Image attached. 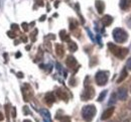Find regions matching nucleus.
<instances>
[{
  "label": "nucleus",
  "mask_w": 131,
  "mask_h": 122,
  "mask_svg": "<svg viewBox=\"0 0 131 122\" xmlns=\"http://www.w3.org/2000/svg\"><path fill=\"white\" fill-rule=\"evenodd\" d=\"M131 6V0H121L120 2V7L122 9H128Z\"/></svg>",
  "instance_id": "obj_12"
},
{
  "label": "nucleus",
  "mask_w": 131,
  "mask_h": 122,
  "mask_svg": "<svg viewBox=\"0 0 131 122\" xmlns=\"http://www.w3.org/2000/svg\"><path fill=\"white\" fill-rule=\"evenodd\" d=\"M117 96H118V98H119L120 100H122V101L126 100V99H127V96H128L127 90H126L125 88H120V89L118 90V92H117Z\"/></svg>",
  "instance_id": "obj_7"
},
{
  "label": "nucleus",
  "mask_w": 131,
  "mask_h": 122,
  "mask_svg": "<svg viewBox=\"0 0 131 122\" xmlns=\"http://www.w3.org/2000/svg\"><path fill=\"white\" fill-rule=\"evenodd\" d=\"M95 6H96V8H97V10H98L99 13H102V12L104 11L105 4H104V2H103V1H101V0H97V1H96V3H95Z\"/></svg>",
  "instance_id": "obj_11"
},
{
  "label": "nucleus",
  "mask_w": 131,
  "mask_h": 122,
  "mask_svg": "<svg viewBox=\"0 0 131 122\" xmlns=\"http://www.w3.org/2000/svg\"><path fill=\"white\" fill-rule=\"evenodd\" d=\"M115 102H116V94H112L111 95V98H110V101H109V105H112L114 104Z\"/></svg>",
  "instance_id": "obj_20"
},
{
  "label": "nucleus",
  "mask_w": 131,
  "mask_h": 122,
  "mask_svg": "<svg viewBox=\"0 0 131 122\" xmlns=\"http://www.w3.org/2000/svg\"><path fill=\"white\" fill-rule=\"evenodd\" d=\"M45 100H46V102H47L49 105H51L54 101H56V97H54V95H53L52 93L49 92V93H48V94L46 95Z\"/></svg>",
  "instance_id": "obj_9"
},
{
  "label": "nucleus",
  "mask_w": 131,
  "mask_h": 122,
  "mask_svg": "<svg viewBox=\"0 0 131 122\" xmlns=\"http://www.w3.org/2000/svg\"><path fill=\"white\" fill-rule=\"evenodd\" d=\"M113 21V18L111 17L110 15H105L104 17L102 18V23L104 26H109Z\"/></svg>",
  "instance_id": "obj_10"
},
{
  "label": "nucleus",
  "mask_w": 131,
  "mask_h": 122,
  "mask_svg": "<svg viewBox=\"0 0 131 122\" xmlns=\"http://www.w3.org/2000/svg\"><path fill=\"white\" fill-rule=\"evenodd\" d=\"M8 35H9L10 37H15V35H14L13 32H11V31H9V32H8Z\"/></svg>",
  "instance_id": "obj_23"
},
{
  "label": "nucleus",
  "mask_w": 131,
  "mask_h": 122,
  "mask_svg": "<svg viewBox=\"0 0 131 122\" xmlns=\"http://www.w3.org/2000/svg\"><path fill=\"white\" fill-rule=\"evenodd\" d=\"M3 119H4V116H3V114L0 112V121H1V120H3Z\"/></svg>",
  "instance_id": "obj_25"
},
{
  "label": "nucleus",
  "mask_w": 131,
  "mask_h": 122,
  "mask_svg": "<svg viewBox=\"0 0 131 122\" xmlns=\"http://www.w3.org/2000/svg\"><path fill=\"white\" fill-rule=\"evenodd\" d=\"M57 95H58L61 99H63V100H67V99H68V96H67L66 92L63 91V90H58V91H57Z\"/></svg>",
  "instance_id": "obj_16"
},
{
  "label": "nucleus",
  "mask_w": 131,
  "mask_h": 122,
  "mask_svg": "<svg viewBox=\"0 0 131 122\" xmlns=\"http://www.w3.org/2000/svg\"><path fill=\"white\" fill-rule=\"evenodd\" d=\"M69 50L71 52H76L78 50V46L76 45L75 41H71V40L69 41Z\"/></svg>",
  "instance_id": "obj_14"
},
{
  "label": "nucleus",
  "mask_w": 131,
  "mask_h": 122,
  "mask_svg": "<svg viewBox=\"0 0 131 122\" xmlns=\"http://www.w3.org/2000/svg\"><path fill=\"white\" fill-rule=\"evenodd\" d=\"M123 122H129V120H125V121H123Z\"/></svg>",
  "instance_id": "obj_29"
},
{
  "label": "nucleus",
  "mask_w": 131,
  "mask_h": 122,
  "mask_svg": "<svg viewBox=\"0 0 131 122\" xmlns=\"http://www.w3.org/2000/svg\"><path fill=\"white\" fill-rule=\"evenodd\" d=\"M113 37H114L115 41L122 43V42H125L127 40L128 35H127V32L124 29L118 27V28H115L113 30Z\"/></svg>",
  "instance_id": "obj_3"
},
{
  "label": "nucleus",
  "mask_w": 131,
  "mask_h": 122,
  "mask_svg": "<svg viewBox=\"0 0 131 122\" xmlns=\"http://www.w3.org/2000/svg\"><path fill=\"white\" fill-rule=\"evenodd\" d=\"M66 63H67V66H68L69 68H71V69H74V68L77 66V61H76V59H75L74 57H72V56L68 57Z\"/></svg>",
  "instance_id": "obj_8"
},
{
  "label": "nucleus",
  "mask_w": 131,
  "mask_h": 122,
  "mask_svg": "<svg viewBox=\"0 0 131 122\" xmlns=\"http://www.w3.org/2000/svg\"><path fill=\"white\" fill-rule=\"evenodd\" d=\"M113 113H114V107H109L108 109H106L103 112V114L101 116V119L102 120H107V119H109L113 115Z\"/></svg>",
  "instance_id": "obj_6"
},
{
  "label": "nucleus",
  "mask_w": 131,
  "mask_h": 122,
  "mask_svg": "<svg viewBox=\"0 0 131 122\" xmlns=\"http://www.w3.org/2000/svg\"><path fill=\"white\" fill-rule=\"evenodd\" d=\"M106 94H107V91H103L101 94H100V96H99V98H98V101H103V99L106 97Z\"/></svg>",
  "instance_id": "obj_19"
},
{
  "label": "nucleus",
  "mask_w": 131,
  "mask_h": 122,
  "mask_svg": "<svg viewBox=\"0 0 131 122\" xmlns=\"http://www.w3.org/2000/svg\"><path fill=\"white\" fill-rule=\"evenodd\" d=\"M40 112H41V114H42V116L47 119V120H49V118H50V116H49V112L48 111V110H46V109H42V110H40Z\"/></svg>",
  "instance_id": "obj_17"
},
{
  "label": "nucleus",
  "mask_w": 131,
  "mask_h": 122,
  "mask_svg": "<svg viewBox=\"0 0 131 122\" xmlns=\"http://www.w3.org/2000/svg\"><path fill=\"white\" fill-rule=\"evenodd\" d=\"M60 36H61V38L63 40H68V38H69V36H68V35H67V32H66L65 30H62L60 32Z\"/></svg>",
  "instance_id": "obj_18"
},
{
  "label": "nucleus",
  "mask_w": 131,
  "mask_h": 122,
  "mask_svg": "<svg viewBox=\"0 0 131 122\" xmlns=\"http://www.w3.org/2000/svg\"><path fill=\"white\" fill-rule=\"evenodd\" d=\"M95 79H96V83L99 86H104L108 81V73L104 71H100L96 74Z\"/></svg>",
  "instance_id": "obj_4"
},
{
  "label": "nucleus",
  "mask_w": 131,
  "mask_h": 122,
  "mask_svg": "<svg viewBox=\"0 0 131 122\" xmlns=\"http://www.w3.org/2000/svg\"><path fill=\"white\" fill-rule=\"evenodd\" d=\"M127 69L131 71V58L128 60V62H127Z\"/></svg>",
  "instance_id": "obj_22"
},
{
  "label": "nucleus",
  "mask_w": 131,
  "mask_h": 122,
  "mask_svg": "<svg viewBox=\"0 0 131 122\" xmlns=\"http://www.w3.org/2000/svg\"><path fill=\"white\" fill-rule=\"evenodd\" d=\"M61 122H71V118H70L69 116H64V117L62 118Z\"/></svg>",
  "instance_id": "obj_21"
},
{
  "label": "nucleus",
  "mask_w": 131,
  "mask_h": 122,
  "mask_svg": "<svg viewBox=\"0 0 131 122\" xmlns=\"http://www.w3.org/2000/svg\"><path fill=\"white\" fill-rule=\"evenodd\" d=\"M96 112L97 110L94 105H87V106H84V108L82 109V116L87 122H90L95 117Z\"/></svg>",
  "instance_id": "obj_1"
},
{
  "label": "nucleus",
  "mask_w": 131,
  "mask_h": 122,
  "mask_svg": "<svg viewBox=\"0 0 131 122\" xmlns=\"http://www.w3.org/2000/svg\"><path fill=\"white\" fill-rule=\"evenodd\" d=\"M22 26H23V29L26 31V30H27V24H26V23H23V24H22Z\"/></svg>",
  "instance_id": "obj_24"
},
{
  "label": "nucleus",
  "mask_w": 131,
  "mask_h": 122,
  "mask_svg": "<svg viewBox=\"0 0 131 122\" xmlns=\"http://www.w3.org/2000/svg\"><path fill=\"white\" fill-rule=\"evenodd\" d=\"M128 108H129V109H131V100L129 101V103H128Z\"/></svg>",
  "instance_id": "obj_27"
},
{
  "label": "nucleus",
  "mask_w": 131,
  "mask_h": 122,
  "mask_svg": "<svg viewBox=\"0 0 131 122\" xmlns=\"http://www.w3.org/2000/svg\"><path fill=\"white\" fill-rule=\"evenodd\" d=\"M13 117H15V108H13V114H12Z\"/></svg>",
  "instance_id": "obj_26"
},
{
  "label": "nucleus",
  "mask_w": 131,
  "mask_h": 122,
  "mask_svg": "<svg viewBox=\"0 0 131 122\" xmlns=\"http://www.w3.org/2000/svg\"><path fill=\"white\" fill-rule=\"evenodd\" d=\"M94 95H95L94 88L91 87V86L90 87H87L82 94V100H84V101L85 100H90V99H92L94 97Z\"/></svg>",
  "instance_id": "obj_5"
},
{
  "label": "nucleus",
  "mask_w": 131,
  "mask_h": 122,
  "mask_svg": "<svg viewBox=\"0 0 131 122\" xmlns=\"http://www.w3.org/2000/svg\"><path fill=\"white\" fill-rule=\"evenodd\" d=\"M108 48H109L110 52H112L113 54H115L117 58H119V59H123V58L126 56L127 52H128L127 49H122V48L117 47L116 45H113V43H111V42L108 43Z\"/></svg>",
  "instance_id": "obj_2"
},
{
  "label": "nucleus",
  "mask_w": 131,
  "mask_h": 122,
  "mask_svg": "<svg viewBox=\"0 0 131 122\" xmlns=\"http://www.w3.org/2000/svg\"><path fill=\"white\" fill-rule=\"evenodd\" d=\"M56 52L58 53V56H60V57H63L64 53H65L64 48H63L61 45H57V46H56Z\"/></svg>",
  "instance_id": "obj_13"
},
{
  "label": "nucleus",
  "mask_w": 131,
  "mask_h": 122,
  "mask_svg": "<svg viewBox=\"0 0 131 122\" xmlns=\"http://www.w3.org/2000/svg\"><path fill=\"white\" fill-rule=\"evenodd\" d=\"M23 122H31V121H30V120H24Z\"/></svg>",
  "instance_id": "obj_28"
},
{
  "label": "nucleus",
  "mask_w": 131,
  "mask_h": 122,
  "mask_svg": "<svg viewBox=\"0 0 131 122\" xmlns=\"http://www.w3.org/2000/svg\"><path fill=\"white\" fill-rule=\"evenodd\" d=\"M127 75H128V73H127V70L126 69H124V70L122 71V73H121V75H120V77H119V79L117 80V83H121L126 77H127Z\"/></svg>",
  "instance_id": "obj_15"
}]
</instances>
